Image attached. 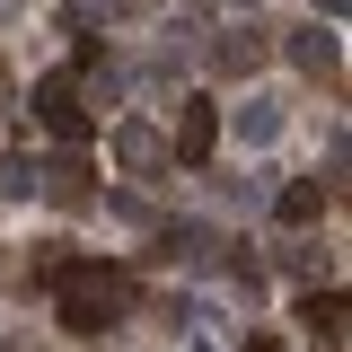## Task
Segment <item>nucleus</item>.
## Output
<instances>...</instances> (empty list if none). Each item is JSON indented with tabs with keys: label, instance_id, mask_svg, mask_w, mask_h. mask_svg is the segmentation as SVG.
<instances>
[{
	"label": "nucleus",
	"instance_id": "nucleus-4",
	"mask_svg": "<svg viewBox=\"0 0 352 352\" xmlns=\"http://www.w3.org/2000/svg\"><path fill=\"white\" fill-rule=\"evenodd\" d=\"M300 326H308V344L344 352V291H308V300H300Z\"/></svg>",
	"mask_w": 352,
	"mask_h": 352
},
{
	"label": "nucleus",
	"instance_id": "nucleus-7",
	"mask_svg": "<svg viewBox=\"0 0 352 352\" xmlns=\"http://www.w3.org/2000/svg\"><path fill=\"white\" fill-rule=\"evenodd\" d=\"M212 62H220V71H256V62H264V27H220Z\"/></svg>",
	"mask_w": 352,
	"mask_h": 352
},
{
	"label": "nucleus",
	"instance_id": "nucleus-10",
	"mask_svg": "<svg viewBox=\"0 0 352 352\" xmlns=\"http://www.w3.org/2000/svg\"><path fill=\"white\" fill-rule=\"evenodd\" d=\"M36 194V159H0V203H27Z\"/></svg>",
	"mask_w": 352,
	"mask_h": 352
},
{
	"label": "nucleus",
	"instance_id": "nucleus-8",
	"mask_svg": "<svg viewBox=\"0 0 352 352\" xmlns=\"http://www.w3.org/2000/svg\"><path fill=\"white\" fill-rule=\"evenodd\" d=\"M273 132H282V106H273V97H247V106H238V141H247V150H264Z\"/></svg>",
	"mask_w": 352,
	"mask_h": 352
},
{
	"label": "nucleus",
	"instance_id": "nucleus-5",
	"mask_svg": "<svg viewBox=\"0 0 352 352\" xmlns=\"http://www.w3.org/2000/svg\"><path fill=\"white\" fill-rule=\"evenodd\" d=\"M115 159H124L132 176H159L168 168V141H159L150 124H115Z\"/></svg>",
	"mask_w": 352,
	"mask_h": 352
},
{
	"label": "nucleus",
	"instance_id": "nucleus-6",
	"mask_svg": "<svg viewBox=\"0 0 352 352\" xmlns=\"http://www.w3.org/2000/svg\"><path fill=\"white\" fill-rule=\"evenodd\" d=\"M291 62H300L308 80H335V62H344V53H335L326 27H300V36H291Z\"/></svg>",
	"mask_w": 352,
	"mask_h": 352
},
{
	"label": "nucleus",
	"instance_id": "nucleus-3",
	"mask_svg": "<svg viewBox=\"0 0 352 352\" xmlns=\"http://www.w3.org/2000/svg\"><path fill=\"white\" fill-rule=\"evenodd\" d=\"M36 194H44V203H62V212H80L88 194H97V185H88V159H80V150L44 159V168H36Z\"/></svg>",
	"mask_w": 352,
	"mask_h": 352
},
{
	"label": "nucleus",
	"instance_id": "nucleus-1",
	"mask_svg": "<svg viewBox=\"0 0 352 352\" xmlns=\"http://www.w3.org/2000/svg\"><path fill=\"white\" fill-rule=\"evenodd\" d=\"M36 115H44V132H53V141H71V150H80L88 132V106H80V80H71V71H53V80L36 88Z\"/></svg>",
	"mask_w": 352,
	"mask_h": 352
},
{
	"label": "nucleus",
	"instance_id": "nucleus-2",
	"mask_svg": "<svg viewBox=\"0 0 352 352\" xmlns=\"http://www.w3.org/2000/svg\"><path fill=\"white\" fill-rule=\"evenodd\" d=\"M212 141H220V115L203 106V97H185V106H176V141H168V159L203 168V159H212Z\"/></svg>",
	"mask_w": 352,
	"mask_h": 352
},
{
	"label": "nucleus",
	"instance_id": "nucleus-9",
	"mask_svg": "<svg viewBox=\"0 0 352 352\" xmlns=\"http://www.w3.org/2000/svg\"><path fill=\"white\" fill-rule=\"evenodd\" d=\"M273 212L291 220V229H308V220L326 212V185H282V194H273Z\"/></svg>",
	"mask_w": 352,
	"mask_h": 352
},
{
	"label": "nucleus",
	"instance_id": "nucleus-12",
	"mask_svg": "<svg viewBox=\"0 0 352 352\" xmlns=\"http://www.w3.org/2000/svg\"><path fill=\"white\" fill-rule=\"evenodd\" d=\"M18 9H27V0H0V27H9V18H18Z\"/></svg>",
	"mask_w": 352,
	"mask_h": 352
},
{
	"label": "nucleus",
	"instance_id": "nucleus-13",
	"mask_svg": "<svg viewBox=\"0 0 352 352\" xmlns=\"http://www.w3.org/2000/svg\"><path fill=\"white\" fill-rule=\"evenodd\" d=\"M0 88H9V71H0Z\"/></svg>",
	"mask_w": 352,
	"mask_h": 352
},
{
	"label": "nucleus",
	"instance_id": "nucleus-11",
	"mask_svg": "<svg viewBox=\"0 0 352 352\" xmlns=\"http://www.w3.org/2000/svg\"><path fill=\"white\" fill-rule=\"evenodd\" d=\"M247 352H282V344H273V335H247Z\"/></svg>",
	"mask_w": 352,
	"mask_h": 352
}]
</instances>
